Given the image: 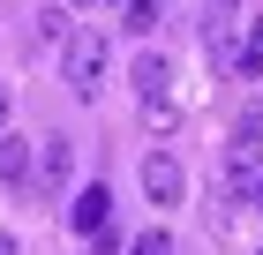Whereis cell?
<instances>
[{
	"instance_id": "cell-1",
	"label": "cell",
	"mask_w": 263,
	"mask_h": 255,
	"mask_svg": "<svg viewBox=\"0 0 263 255\" xmlns=\"http://www.w3.org/2000/svg\"><path fill=\"white\" fill-rule=\"evenodd\" d=\"M105 68H113V45H105V30L76 23V38L61 45V83L76 90V98H98V90H105Z\"/></svg>"
},
{
	"instance_id": "cell-2",
	"label": "cell",
	"mask_w": 263,
	"mask_h": 255,
	"mask_svg": "<svg viewBox=\"0 0 263 255\" xmlns=\"http://www.w3.org/2000/svg\"><path fill=\"white\" fill-rule=\"evenodd\" d=\"M143 195L158 203V210L188 203V173H181V158H173V150H151V158H143Z\"/></svg>"
},
{
	"instance_id": "cell-3",
	"label": "cell",
	"mask_w": 263,
	"mask_h": 255,
	"mask_svg": "<svg viewBox=\"0 0 263 255\" xmlns=\"http://www.w3.org/2000/svg\"><path fill=\"white\" fill-rule=\"evenodd\" d=\"M128 83H136V98H143V105H165V98H173V60L143 45V53L128 60Z\"/></svg>"
},
{
	"instance_id": "cell-4",
	"label": "cell",
	"mask_w": 263,
	"mask_h": 255,
	"mask_svg": "<svg viewBox=\"0 0 263 255\" xmlns=\"http://www.w3.org/2000/svg\"><path fill=\"white\" fill-rule=\"evenodd\" d=\"M105 218H113V188L105 180H90L76 203H68V233H83V240H98L105 233Z\"/></svg>"
},
{
	"instance_id": "cell-5",
	"label": "cell",
	"mask_w": 263,
	"mask_h": 255,
	"mask_svg": "<svg viewBox=\"0 0 263 255\" xmlns=\"http://www.w3.org/2000/svg\"><path fill=\"white\" fill-rule=\"evenodd\" d=\"M68 188V135H38V165H30V195H61Z\"/></svg>"
},
{
	"instance_id": "cell-6",
	"label": "cell",
	"mask_w": 263,
	"mask_h": 255,
	"mask_svg": "<svg viewBox=\"0 0 263 255\" xmlns=\"http://www.w3.org/2000/svg\"><path fill=\"white\" fill-rule=\"evenodd\" d=\"M30 165H38V143H23L15 128L0 135V180L15 188V195H30Z\"/></svg>"
},
{
	"instance_id": "cell-7",
	"label": "cell",
	"mask_w": 263,
	"mask_h": 255,
	"mask_svg": "<svg viewBox=\"0 0 263 255\" xmlns=\"http://www.w3.org/2000/svg\"><path fill=\"white\" fill-rule=\"evenodd\" d=\"M68 38H76V23H68V8H61V0H53V8H38V15H30V45H53V53H61Z\"/></svg>"
},
{
	"instance_id": "cell-8",
	"label": "cell",
	"mask_w": 263,
	"mask_h": 255,
	"mask_svg": "<svg viewBox=\"0 0 263 255\" xmlns=\"http://www.w3.org/2000/svg\"><path fill=\"white\" fill-rule=\"evenodd\" d=\"M233 75H248V83L263 75V15L241 23V38H233Z\"/></svg>"
},
{
	"instance_id": "cell-9",
	"label": "cell",
	"mask_w": 263,
	"mask_h": 255,
	"mask_svg": "<svg viewBox=\"0 0 263 255\" xmlns=\"http://www.w3.org/2000/svg\"><path fill=\"white\" fill-rule=\"evenodd\" d=\"M226 158H263V105H241V120H233V143H226Z\"/></svg>"
},
{
	"instance_id": "cell-10",
	"label": "cell",
	"mask_w": 263,
	"mask_h": 255,
	"mask_svg": "<svg viewBox=\"0 0 263 255\" xmlns=\"http://www.w3.org/2000/svg\"><path fill=\"white\" fill-rule=\"evenodd\" d=\"M121 23H128V38H151L158 30V0H121Z\"/></svg>"
},
{
	"instance_id": "cell-11",
	"label": "cell",
	"mask_w": 263,
	"mask_h": 255,
	"mask_svg": "<svg viewBox=\"0 0 263 255\" xmlns=\"http://www.w3.org/2000/svg\"><path fill=\"white\" fill-rule=\"evenodd\" d=\"M143 120H151L158 135H173V128H181V105H173V98H165V105H143Z\"/></svg>"
},
{
	"instance_id": "cell-12",
	"label": "cell",
	"mask_w": 263,
	"mask_h": 255,
	"mask_svg": "<svg viewBox=\"0 0 263 255\" xmlns=\"http://www.w3.org/2000/svg\"><path fill=\"white\" fill-rule=\"evenodd\" d=\"M128 255H173V240L151 225V233H136V240H128Z\"/></svg>"
},
{
	"instance_id": "cell-13",
	"label": "cell",
	"mask_w": 263,
	"mask_h": 255,
	"mask_svg": "<svg viewBox=\"0 0 263 255\" xmlns=\"http://www.w3.org/2000/svg\"><path fill=\"white\" fill-rule=\"evenodd\" d=\"M8 120H15V90L0 83V135H8Z\"/></svg>"
},
{
	"instance_id": "cell-14",
	"label": "cell",
	"mask_w": 263,
	"mask_h": 255,
	"mask_svg": "<svg viewBox=\"0 0 263 255\" xmlns=\"http://www.w3.org/2000/svg\"><path fill=\"white\" fill-rule=\"evenodd\" d=\"M211 8H218V23H233V15H241V0H211Z\"/></svg>"
},
{
	"instance_id": "cell-15",
	"label": "cell",
	"mask_w": 263,
	"mask_h": 255,
	"mask_svg": "<svg viewBox=\"0 0 263 255\" xmlns=\"http://www.w3.org/2000/svg\"><path fill=\"white\" fill-rule=\"evenodd\" d=\"M0 255H23V248H15V233H0Z\"/></svg>"
},
{
	"instance_id": "cell-16",
	"label": "cell",
	"mask_w": 263,
	"mask_h": 255,
	"mask_svg": "<svg viewBox=\"0 0 263 255\" xmlns=\"http://www.w3.org/2000/svg\"><path fill=\"white\" fill-rule=\"evenodd\" d=\"M61 8H90V0H61Z\"/></svg>"
},
{
	"instance_id": "cell-17",
	"label": "cell",
	"mask_w": 263,
	"mask_h": 255,
	"mask_svg": "<svg viewBox=\"0 0 263 255\" xmlns=\"http://www.w3.org/2000/svg\"><path fill=\"white\" fill-rule=\"evenodd\" d=\"M113 8H121V0H113Z\"/></svg>"
},
{
	"instance_id": "cell-18",
	"label": "cell",
	"mask_w": 263,
	"mask_h": 255,
	"mask_svg": "<svg viewBox=\"0 0 263 255\" xmlns=\"http://www.w3.org/2000/svg\"><path fill=\"white\" fill-rule=\"evenodd\" d=\"M256 255H263V248H256Z\"/></svg>"
}]
</instances>
